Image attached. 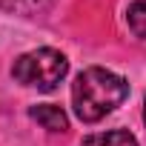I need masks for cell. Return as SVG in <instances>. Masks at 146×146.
Wrapping results in <instances>:
<instances>
[{"label":"cell","instance_id":"obj_1","mask_svg":"<svg viewBox=\"0 0 146 146\" xmlns=\"http://www.w3.org/2000/svg\"><path fill=\"white\" fill-rule=\"evenodd\" d=\"M129 98V83L109 69L89 66L72 83V106L83 123H98Z\"/></svg>","mask_w":146,"mask_h":146},{"label":"cell","instance_id":"obj_2","mask_svg":"<svg viewBox=\"0 0 146 146\" xmlns=\"http://www.w3.org/2000/svg\"><path fill=\"white\" fill-rule=\"evenodd\" d=\"M69 72V60L63 52L57 49H32L26 54H20L12 66V78L29 89H40V92H52Z\"/></svg>","mask_w":146,"mask_h":146},{"label":"cell","instance_id":"obj_3","mask_svg":"<svg viewBox=\"0 0 146 146\" xmlns=\"http://www.w3.org/2000/svg\"><path fill=\"white\" fill-rule=\"evenodd\" d=\"M29 117L37 120V123H40L43 129H49V132H66V129H69L66 112H63L60 106H54V103H37V106H32V109H29Z\"/></svg>","mask_w":146,"mask_h":146},{"label":"cell","instance_id":"obj_4","mask_svg":"<svg viewBox=\"0 0 146 146\" xmlns=\"http://www.w3.org/2000/svg\"><path fill=\"white\" fill-rule=\"evenodd\" d=\"M80 146H137V137L126 129H112V132L89 135Z\"/></svg>","mask_w":146,"mask_h":146},{"label":"cell","instance_id":"obj_5","mask_svg":"<svg viewBox=\"0 0 146 146\" xmlns=\"http://www.w3.org/2000/svg\"><path fill=\"white\" fill-rule=\"evenodd\" d=\"M126 23H129L135 37L146 40V0H135V3L126 9Z\"/></svg>","mask_w":146,"mask_h":146},{"label":"cell","instance_id":"obj_6","mask_svg":"<svg viewBox=\"0 0 146 146\" xmlns=\"http://www.w3.org/2000/svg\"><path fill=\"white\" fill-rule=\"evenodd\" d=\"M0 9L15 12V15H35L46 9V0H0Z\"/></svg>","mask_w":146,"mask_h":146},{"label":"cell","instance_id":"obj_7","mask_svg":"<svg viewBox=\"0 0 146 146\" xmlns=\"http://www.w3.org/2000/svg\"><path fill=\"white\" fill-rule=\"evenodd\" d=\"M143 120H146V103H143Z\"/></svg>","mask_w":146,"mask_h":146}]
</instances>
